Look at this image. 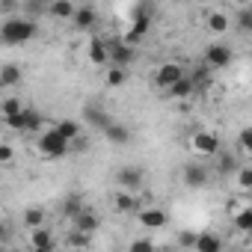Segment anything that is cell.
Returning <instances> with one entry per match:
<instances>
[{
    "label": "cell",
    "mask_w": 252,
    "mask_h": 252,
    "mask_svg": "<svg viewBox=\"0 0 252 252\" xmlns=\"http://www.w3.org/2000/svg\"><path fill=\"white\" fill-rule=\"evenodd\" d=\"M234 63V51H231V45H225V42H214V45H208L205 48V65L214 71V68H228Z\"/></svg>",
    "instance_id": "8992f818"
},
{
    "label": "cell",
    "mask_w": 252,
    "mask_h": 252,
    "mask_svg": "<svg viewBox=\"0 0 252 252\" xmlns=\"http://www.w3.org/2000/svg\"><path fill=\"white\" fill-rule=\"evenodd\" d=\"M89 243H92V234L71 228V234H68V246H71V249H89Z\"/></svg>",
    "instance_id": "4dcf8cb0"
},
{
    "label": "cell",
    "mask_w": 252,
    "mask_h": 252,
    "mask_svg": "<svg viewBox=\"0 0 252 252\" xmlns=\"http://www.w3.org/2000/svg\"><path fill=\"white\" fill-rule=\"evenodd\" d=\"M137 222H140L146 231H160V228H166L169 214H166L163 208H158V205H149V208H140V211H137Z\"/></svg>",
    "instance_id": "52a82bcc"
},
{
    "label": "cell",
    "mask_w": 252,
    "mask_h": 252,
    "mask_svg": "<svg viewBox=\"0 0 252 252\" xmlns=\"http://www.w3.org/2000/svg\"><path fill=\"white\" fill-rule=\"evenodd\" d=\"M6 122V128L9 131H18V134H33V131H45V116L39 113V110H33V107H27L21 116H15V119H3Z\"/></svg>",
    "instance_id": "3957f363"
},
{
    "label": "cell",
    "mask_w": 252,
    "mask_h": 252,
    "mask_svg": "<svg viewBox=\"0 0 252 252\" xmlns=\"http://www.w3.org/2000/svg\"><path fill=\"white\" fill-rule=\"evenodd\" d=\"M208 71H211V68H208V65L202 63V65H196V68H193V71H190L187 77H190V80H193V83L199 86V83H205V80H208Z\"/></svg>",
    "instance_id": "d590c367"
},
{
    "label": "cell",
    "mask_w": 252,
    "mask_h": 252,
    "mask_svg": "<svg viewBox=\"0 0 252 252\" xmlns=\"http://www.w3.org/2000/svg\"><path fill=\"white\" fill-rule=\"evenodd\" d=\"M214 166H217V175H222V178H228V175H231V178H234V175H237V169H240L243 163L237 160V155H234V152H225V149H222V152L214 158Z\"/></svg>",
    "instance_id": "4fadbf2b"
},
{
    "label": "cell",
    "mask_w": 252,
    "mask_h": 252,
    "mask_svg": "<svg viewBox=\"0 0 252 252\" xmlns=\"http://www.w3.org/2000/svg\"><path fill=\"white\" fill-rule=\"evenodd\" d=\"M193 252H225V243L217 231H199Z\"/></svg>",
    "instance_id": "9a60e30c"
},
{
    "label": "cell",
    "mask_w": 252,
    "mask_h": 252,
    "mask_svg": "<svg viewBox=\"0 0 252 252\" xmlns=\"http://www.w3.org/2000/svg\"><path fill=\"white\" fill-rule=\"evenodd\" d=\"M143 178H146L143 166H119V172H116L119 190H128V193H137L143 187Z\"/></svg>",
    "instance_id": "30bf717a"
},
{
    "label": "cell",
    "mask_w": 252,
    "mask_h": 252,
    "mask_svg": "<svg viewBox=\"0 0 252 252\" xmlns=\"http://www.w3.org/2000/svg\"><path fill=\"white\" fill-rule=\"evenodd\" d=\"M98 225H101V217H98L95 211H89V208L74 220V228H77V231H86V234H95Z\"/></svg>",
    "instance_id": "603a6c76"
},
{
    "label": "cell",
    "mask_w": 252,
    "mask_h": 252,
    "mask_svg": "<svg viewBox=\"0 0 252 252\" xmlns=\"http://www.w3.org/2000/svg\"><path fill=\"white\" fill-rule=\"evenodd\" d=\"M131 128H128V125H122V122H113L110 125V128L104 131V140L110 143V146H128L131 143Z\"/></svg>",
    "instance_id": "2e32d148"
},
{
    "label": "cell",
    "mask_w": 252,
    "mask_h": 252,
    "mask_svg": "<svg viewBox=\"0 0 252 252\" xmlns=\"http://www.w3.org/2000/svg\"><path fill=\"white\" fill-rule=\"evenodd\" d=\"M27 240H30V246H33V252H45V249H57V240H54V231H51L48 225H42V228H33V231L27 234Z\"/></svg>",
    "instance_id": "5bb4252c"
},
{
    "label": "cell",
    "mask_w": 252,
    "mask_h": 252,
    "mask_svg": "<svg viewBox=\"0 0 252 252\" xmlns=\"http://www.w3.org/2000/svg\"><path fill=\"white\" fill-rule=\"evenodd\" d=\"M196 237H199L196 231H181V234H178V243H181L184 249H193V246H196Z\"/></svg>",
    "instance_id": "8d00e7d4"
},
{
    "label": "cell",
    "mask_w": 252,
    "mask_h": 252,
    "mask_svg": "<svg viewBox=\"0 0 252 252\" xmlns=\"http://www.w3.org/2000/svg\"><path fill=\"white\" fill-rule=\"evenodd\" d=\"M237 149L246 152V155H252V128H243V131L237 134Z\"/></svg>",
    "instance_id": "836d02e7"
},
{
    "label": "cell",
    "mask_w": 252,
    "mask_h": 252,
    "mask_svg": "<svg viewBox=\"0 0 252 252\" xmlns=\"http://www.w3.org/2000/svg\"><path fill=\"white\" fill-rule=\"evenodd\" d=\"M54 128L63 134L65 143H77V140H80V122H77V119H60Z\"/></svg>",
    "instance_id": "44dd1931"
},
{
    "label": "cell",
    "mask_w": 252,
    "mask_h": 252,
    "mask_svg": "<svg viewBox=\"0 0 252 252\" xmlns=\"http://www.w3.org/2000/svg\"><path fill=\"white\" fill-rule=\"evenodd\" d=\"M113 205H116V211H119V214H134V211H140V208H143V205L137 202V196H134V193H128V190H116Z\"/></svg>",
    "instance_id": "e0dca14e"
},
{
    "label": "cell",
    "mask_w": 252,
    "mask_h": 252,
    "mask_svg": "<svg viewBox=\"0 0 252 252\" xmlns=\"http://www.w3.org/2000/svg\"><path fill=\"white\" fill-rule=\"evenodd\" d=\"M36 149H39V155H42V158H48V160H60V158H65V155H68L71 143H65V140H63V134L51 125V128H45V131L39 134Z\"/></svg>",
    "instance_id": "7a4b0ae2"
},
{
    "label": "cell",
    "mask_w": 252,
    "mask_h": 252,
    "mask_svg": "<svg viewBox=\"0 0 252 252\" xmlns=\"http://www.w3.org/2000/svg\"><path fill=\"white\" fill-rule=\"evenodd\" d=\"M86 60L98 68H110V48H107V39H89V48H86Z\"/></svg>",
    "instance_id": "8fae6325"
},
{
    "label": "cell",
    "mask_w": 252,
    "mask_h": 252,
    "mask_svg": "<svg viewBox=\"0 0 252 252\" xmlns=\"http://www.w3.org/2000/svg\"><path fill=\"white\" fill-rule=\"evenodd\" d=\"M234 24H237V30H240V33H252V6H243V9H237V15H234Z\"/></svg>",
    "instance_id": "f546056e"
},
{
    "label": "cell",
    "mask_w": 252,
    "mask_h": 252,
    "mask_svg": "<svg viewBox=\"0 0 252 252\" xmlns=\"http://www.w3.org/2000/svg\"><path fill=\"white\" fill-rule=\"evenodd\" d=\"M187 77V68L181 65V63H163V65H158V71H155V86L158 89H163V92H169L175 83H181Z\"/></svg>",
    "instance_id": "277c9868"
},
{
    "label": "cell",
    "mask_w": 252,
    "mask_h": 252,
    "mask_svg": "<svg viewBox=\"0 0 252 252\" xmlns=\"http://www.w3.org/2000/svg\"><path fill=\"white\" fill-rule=\"evenodd\" d=\"M30 252H33V249H30Z\"/></svg>",
    "instance_id": "f35d334b"
},
{
    "label": "cell",
    "mask_w": 252,
    "mask_h": 252,
    "mask_svg": "<svg viewBox=\"0 0 252 252\" xmlns=\"http://www.w3.org/2000/svg\"><path fill=\"white\" fill-rule=\"evenodd\" d=\"M36 36H39V21L30 15H12V18H3V24H0V42L9 48L27 45Z\"/></svg>",
    "instance_id": "6da1fadb"
},
{
    "label": "cell",
    "mask_w": 252,
    "mask_h": 252,
    "mask_svg": "<svg viewBox=\"0 0 252 252\" xmlns=\"http://www.w3.org/2000/svg\"><path fill=\"white\" fill-rule=\"evenodd\" d=\"M21 80H24V71L15 63H6L3 68H0V89H15Z\"/></svg>",
    "instance_id": "ac0fdd59"
},
{
    "label": "cell",
    "mask_w": 252,
    "mask_h": 252,
    "mask_svg": "<svg viewBox=\"0 0 252 252\" xmlns=\"http://www.w3.org/2000/svg\"><path fill=\"white\" fill-rule=\"evenodd\" d=\"M228 27H231V18H228L225 12H220V9H217V12H211V15H208V30H211V33H217V36H220V33H225Z\"/></svg>",
    "instance_id": "484cf974"
},
{
    "label": "cell",
    "mask_w": 252,
    "mask_h": 252,
    "mask_svg": "<svg viewBox=\"0 0 252 252\" xmlns=\"http://www.w3.org/2000/svg\"><path fill=\"white\" fill-rule=\"evenodd\" d=\"M45 252H60V249H45Z\"/></svg>",
    "instance_id": "74e56055"
},
{
    "label": "cell",
    "mask_w": 252,
    "mask_h": 252,
    "mask_svg": "<svg viewBox=\"0 0 252 252\" xmlns=\"http://www.w3.org/2000/svg\"><path fill=\"white\" fill-rule=\"evenodd\" d=\"M181 181H184L190 190H202V187L211 181V172H208V166H205V163L190 160V163H184V169H181Z\"/></svg>",
    "instance_id": "9c48e42d"
},
{
    "label": "cell",
    "mask_w": 252,
    "mask_h": 252,
    "mask_svg": "<svg viewBox=\"0 0 252 252\" xmlns=\"http://www.w3.org/2000/svg\"><path fill=\"white\" fill-rule=\"evenodd\" d=\"M86 122L92 125V128H98V131L104 134V131L110 128V125L116 122V119H110V116H107V113H104L101 107H86Z\"/></svg>",
    "instance_id": "7402d4cb"
},
{
    "label": "cell",
    "mask_w": 252,
    "mask_h": 252,
    "mask_svg": "<svg viewBox=\"0 0 252 252\" xmlns=\"http://www.w3.org/2000/svg\"><path fill=\"white\" fill-rule=\"evenodd\" d=\"M107 48H110V65L131 68V63L137 60V51H134L131 45H125L122 36H119V39H107Z\"/></svg>",
    "instance_id": "ba28073f"
},
{
    "label": "cell",
    "mask_w": 252,
    "mask_h": 252,
    "mask_svg": "<svg viewBox=\"0 0 252 252\" xmlns=\"http://www.w3.org/2000/svg\"><path fill=\"white\" fill-rule=\"evenodd\" d=\"M190 149H193L199 158H217V155L222 152V143H220V137L211 134V131H196V134L190 137Z\"/></svg>",
    "instance_id": "5b68a950"
},
{
    "label": "cell",
    "mask_w": 252,
    "mask_h": 252,
    "mask_svg": "<svg viewBox=\"0 0 252 252\" xmlns=\"http://www.w3.org/2000/svg\"><path fill=\"white\" fill-rule=\"evenodd\" d=\"M104 80H107V86L119 89V86H125V83H128V68H119V65H110V68H107V74H104Z\"/></svg>",
    "instance_id": "4316f807"
},
{
    "label": "cell",
    "mask_w": 252,
    "mask_h": 252,
    "mask_svg": "<svg viewBox=\"0 0 252 252\" xmlns=\"http://www.w3.org/2000/svg\"><path fill=\"white\" fill-rule=\"evenodd\" d=\"M27 107H24V101L18 98V95H6L3 101H0V113H3V119H15V116H21Z\"/></svg>",
    "instance_id": "d4e9b609"
},
{
    "label": "cell",
    "mask_w": 252,
    "mask_h": 252,
    "mask_svg": "<svg viewBox=\"0 0 252 252\" xmlns=\"http://www.w3.org/2000/svg\"><path fill=\"white\" fill-rule=\"evenodd\" d=\"M45 220H48V214H45L42 208H27V211H24V225H27L30 231H33V228H42Z\"/></svg>",
    "instance_id": "83f0119b"
},
{
    "label": "cell",
    "mask_w": 252,
    "mask_h": 252,
    "mask_svg": "<svg viewBox=\"0 0 252 252\" xmlns=\"http://www.w3.org/2000/svg\"><path fill=\"white\" fill-rule=\"evenodd\" d=\"M12 160H15L12 143H0V163H3V166H12Z\"/></svg>",
    "instance_id": "e575fe53"
},
{
    "label": "cell",
    "mask_w": 252,
    "mask_h": 252,
    "mask_svg": "<svg viewBox=\"0 0 252 252\" xmlns=\"http://www.w3.org/2000/svg\"><path fill=\"white\" fill-rule=\"evenodd\" d=\"M83 211H86V208H83V202H80L77 196H68V199H65V205H63V214H65V217H71V220H77Z\"/></svg>",
    "instance_id": "1f68e13d"
},
{
    "label": "cell",
    "mask_w": 252,
    "mask_h": 252,
    "mask_svg": "<svg viewBox=\"0 0 252 252\" xmlns=\"http://www.w3.org/2000/svg\"><path fill=\"white\" fill-rule=\"evenodd\" d=\"M196 89H199V86H196L190 77H184L181 83H175V86L166 92V98H169V101H190V98L196 95Z\"/></svg>",
    "instance_id": "d6986e66"
},
{
    "label": "cell",
    "mask_w": 252,
    "mask_h": 252,
    "mask_svg": "<svg viewBox=\"0 0 252 252\" xmlns=\"http://www.w3.org/2000/svg\"><path fill=\"white\" fill-rule=\"evenodd\" d=\"M234 187L243 193H252V166H240L234 175Z\"/></svg>",
    "instance_id": "f1b7e54d"
},
{
    "label": "cell",
    "mask_w": 252,
    "mask_h": 252,
    "mask_svg": "<svg viewBox=\"0 0 252 252\" xmlns=\"http://www.w3.org/2000/svg\"><path fill=\"white\" fill-rule=\"evenodd\" d=\"M128 252H158V246H155L152 237H134L128 243Z\"/></svg>",
    "instance_id": "d6a6232c"
},
{
    "label": "cell",
    "mask_w": 252,
    "mask_h": 252,
    "mask_svg": "<svg viewBox=\"0 0 252 252\" xmlns=\"http://www.w3.org/2000/svg\"><path fill=\"white\" fill-rule=\"evenodd\" d=\"M95 21H98V9L86 3V6H77V15H74L71 24H74L77 30H89V27H95Z\"/></svg>",
    "instance_id": "ffe728a7"
},
{
    "label": "cell",
    "mask_w": 252,
    "mask_h": 252,
    "mask_svg": "<svg viewBox=\"0 0 252 252\" xmlns=\"http://www.w3.org/2000/svg\"><path fill=\"white\" fill-rule=\"evenodd\" d=\"M45 15L54 18V21H74V15H77V3H71V0H51Z\"/></svg>",
    "instance_id": "7c38bea8"
},
{
    "label": "cell",
    "mask_w": 252,
    "mask_h": 252,
    "mask_svg": "<svg viewBox=\"0 0 252 252\" xmlns=\"http://www.w3.org/2000/svg\"><path fill=\"white\" fill-rule=\"evenodd\" d=\"M231 222L240 234H252V208H237L231 211Z\"/></svg>",
    "instance_id": "cb8c5ba5"
}]
</instances>
